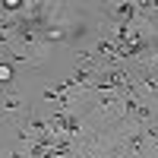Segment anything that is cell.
<instances>
[{"instance_id":"4","label":"cell","mask_w":158,"mask_h":158,"mask_svg":"<svg viewBox=\"0 0 158 158\" xmlns=\"http://www.w3.org/2000/svg\"><path fill=\"white\" fill-rule=\"evenodd\" d=\"M89 25L85 22H79V25H67V44H82L85 38H89Z\"/></svg>"},{"instance_id":"2","label":"cell","mask_w":158,"mask_h":158,"mask_svg":"<svg viewBox=\"0 0 158 158\" xmlns=\"http://www.w3.org/2000/svg\"><path fill=\"white\" fill-rule=\"evenodd\" d=\"M139 16L136 3H114L111 6V19L114 22H123V25H133V19Z\"/></svg>"},{"instance_id":"5","label":"cell","mask_w":158,"mask_h":158,"mask_svg":"<svg viewBox=\"0 0 158 158\" xmlns=\"http://www.w3.org/2000/svg\"><path fill=\"white\" fill-rule=\"evenodd\" d=\"M127 146H130V152H133V155H142V152H146V146H149V139H146L142 130H136V133H130Z\"/></svg>"},{"instance_id":"3","label":"cell","mask_w":158,"mask_h":158,"mask_svg":"<svg viewBox=\"0 0 158 158\" xmlns=\"http://www.w3.org/2000/svg\"><path fill=\"white\" fill-rule=\"evenodd\" d=\"M19 111H25V101H22L13 89H3V98H0V114H19Z\"/></svg>"},{"instance_id":"6","label":"cell","mask_w":158,"mask_h":158,"mask_svg":"<svg viewBox=\"0 0 158 158\" xmlns=\"http://www.w3.org/2000/svg\"><path fill=\"white\" fill-rule=\"evenodd\" d=\"M0 85H3V89L13 85V63L3 60V57H0Z\"/></svg>"},{"instance_id":"1","label":"cell","mask_w":158,"mask_h":158,"mask_svg":"<svg viewBox=\"0 0 158 158\" xmlns=\"http://www.w3.org/2000/svg\"><path fill=\"white\" fill-rule=\"evenodd\" d=\"M120 104H123V111H127L130 117H136L139 123H152V120H155V111H152V104L139 101L136 95H120Z\"/></svg>"},{"instance_id":"7","label":"cell","mask_w":158,"mask_h":158,"mask_svg":"<svg viewBox=\"0 0 158 158\" xmlns=\"http://www.w3.org/2000/svg\"><path fill=\"white\" fill-rule=\"evenodd\" d=\"M152 60H155V70H158V38L152 41Z\"/></svg>"}]
</instances>
